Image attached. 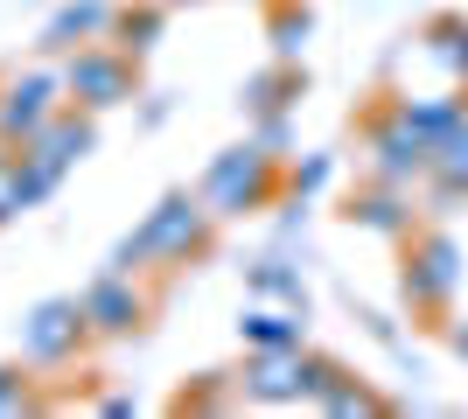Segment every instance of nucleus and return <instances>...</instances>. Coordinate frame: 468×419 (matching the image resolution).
Wrapping results in <instances>:
<instances>
[{
  "instance_id": "f257e3e1",
  "label": "nucleus",
  "mask_w": 468,
  "mask_h": 419,
  "mask_svg": "<svg viewBox=\"0 0 468 419\" xmlns=\"http://www.w3.org/2000/svg\"><path fill=\"white\" fill-rule=\"evenodd\" d=\"M210 203L189 196V189H176V196H161L154 210H147V224H140L133 238L112 252V273H140L147 259L161 266H189L196 252H210Z\"/></svg>"
},
{
  "instance_id": "f03ea898",
  "label": "nucleus",
  "mask_w": 468,
  "mask_h": 419,
  "mask_svg": "<svg viewBox=\"0 0 468 419\" xmlns=\"http://www.w3.org/2000/svg\"><path fill=\"white\" fill-rule=\"evenodd\" d=\"M196 196L210 203V217H252V210H266V203L280 196V168L259 140H245V147H231V154H217L210 168H203V189H196Z\"/></svg>"
},
{
  "instance_id": "7ed1b4c3",
  "label": "nucleus",
  "mask_w": 468,
  "mask_h": 419,
  "mask_svg": "<svg viewBox=\"0 0 468 419\" xmlns=\"http://www.w3.org/2000/svg\"><path fill=\"white\" fill-rule=\"evenodd\" d=\"M140 91V57H126L119 42H78L63 49V99L84 112H112Z\"/></svg>"
},
{
  "instance_id": "20e7f679",
  "label": "nucleus",
  "mask_w": 468,
  "mask_h": 419,
  "mask_svg": "<svg viewBox=\"0 0 468 419\" xmlns=\"http://www.w3.org/2000/svg\"><path fill=\"white\" fill-rule=\"evenodd\" d=\"M335 371H343L335 357H308L301 342H287V350H252L245 371H238V392L259 399V405H293V399H314Z\"/></svg>"
},
{
  "instance_id": "39448f33",
  "label": "nucleus",
  "mask_w": 468,
  "mask_h": 419,
  "mask_svg": "<svg viewBox=\"0 0 468 419\" xmlns=\"http://www.w3.org/2000/svg\"><path fill=\"white\" fill-rule=\"evenodd\" d=\"M84 342H91V321H84V300L78 294L36 300L28 321H21V357L36 363V371H63V363H78Z\"/></svg>"
},
{
  "instance_id": "423d86ee",
  "label": "nucleus",
  "mask_w": 468,
  "mask_h": 419,
  "mask_svg": "<svg viewBox=\"0 0 468 419\" xmlns=\"http://www.w3.org/2000/svg\"><path fill=\"white\" fill-rule=\"evenodd\" d=\"M462 287V245L448 231H412L406 238V300L420 315H441Z\"/></svg>"
},
{
  "instance_id": "0eeeda50",
  "label": "nucleus",
  "mask_w": 468,
  "mask_h": 419,
  "mask_svg": "<svg viewBox=\"0 0 468 419\" xmlns=\"http://www.w3.org/2000/svg\"><path fill=\"white\" fill-rule=\"evenodd\" d=\"M364 154H371V182L412 189V182L427 175V154H433V147L406 126L399 105H385V112H371V126H364Z\"/></svg>"
},
{
  "instance_id": "6e6552de",
  "label": "nucleus",
  "mask_w": 468,
  "mask_h": 419,
  "mask_svg": "<svg viewBox=\"0 0 468 419\" xmlns=\"http://www.w3.org/2000/svg\"><path fill=\"white\" fill-rule=\"evenodd\" d=\"M57 105H70L63 99V70H15V78L0 84V133L7 140H36Z\"/></svg>"
},
{
  "instance_id": "1a4fd4ad",
  "label": "nucleus",
  "mask_w": 468,
  "mask_h": 419,
  "mask_svg": "<svg viewBox=\"0 0 468 419\" xmlns=\"http://www.w3.org/2000/svg\"><path fill=\"white\" fill-rule=\"evenodd\" d=\"M84 321H91V336H140V329H147V315H154V308H147V294H140L133 287V273H98L91 287H84Z\"/></svg>"
},
{
  "instance_id": "9d476101",
  "label": "nucleus",
  "mask_w": 468,
  "mask_h": 419,
  "mask_svg": "<svg viewBox=\"0 0 468 419\" xmlns=\"http://www.w3.org/2000/svg\"><path fill=\"white\" fill-rule=\"evenodd\" d=\"M21 147H28V154H42V161H57L63 175H70V168L98 147V112H84V105H57V112H49V126H42L36 140H21Z\"/></svg>"
},
{
  "instance_id": "9b49d317",
  "label": "nucleus",
  "mask_w": 468,
  "mask_h": 419,
  "mask_svg": "<svg viewBox=\"0 0 468 419\" xmlns=\"http://www.w3.org/2000/svg\"><path fill=\"white\" fill-rule=\"evenodd\" d=\"M112 36V0H63L57 15L42 21V49H78V42H105Z\"/></svg>"
},
{
  "instance_id": "f8f14e48",
  "label": "nucleus",
  "mask_w": 468,
  "mask_h": 419,
  "mask_svg": "<svg viewBox=\"0 0 468 419\" xmlns=\"http://www.w3.org/2000/svg\"><path fill=\"white\" fill-rule=\"evenodd\" d=\"M343 217L364 224V231H378V238H412V231H420V224H412L406 189H391V182H371V189H356Z\"/></svg>"
},
{
  "instance_id": "ddd939ff",
  "label": "nucleus",
  "mask_w": 468,
  "mask_h": 419,
  "mask_svg": "<svg viewBox=\"0 0 468 419\" xmlns=\"http://www.w3.org/2000/svg\"><path fill=\"white\" fill-rule=\"evenodd\" d=\"M161 28H168V7H161V0H119L112 7V36L105 42H119L126 57H147V49L161 42Z\"/></svg>"
},
{
  "instance_id": "4468645a",
  "label": "nucleus",
  "mask_w": 468,
  "mask_h": 419,
  "mask_svg": "<svg viewBox=\"0 0 468 419\" xmlns=\"http://www.w3.org/2000/svg\"><path fill=\"white\" fill-rule=\"evenodd\" d=\"M427 175H433V196L441 203H468V120L454 126L448 140H433Z\"/></svg>"
},
{
  "instance_id": "2eb2a0df",
  "label": "nucleus",
  "mask_w": 468,
  "mask_h": 419,
  "mask_svg": "<svg viewBox=\"0 0 468 419\" xmlns=\"http://www.w3.org/2000/svg\"><path fill=\"white\" fill-rule=\"evenodd\" d=\"M420 49L448 70V84H468V15H433L420 28Z\"/></svg>"
},
{
  "instance_id": "dca6fc26",
  "label": "nucleus",
  "mask_w": 468,
  "mask_h": 419,
  "mask_svg": "<svg viewBox=\"0 0 468 419\" xmlns=\"http://www.w3.org/2000/svg\"><path fill=\"white\" fill-rule=\"evenodd\" d=\"M301 70H293V63H273V70H259L252 84H245V112H252V120H273V112H287L293 99H301Z\"/></svg>"
},
{
  "instance_id": "f3484780",
  "label": "nucleus",
  "mask_w": 468,
  "mask_h": 419,
  "mask_svg": "<svg viewBox=\"0 0 468 419\" xmlns=\"http://www.w3.org/2000/svg\"><path fill=\"white\" fill-rule=\"evenodd\" d=\"M399 112H406V126L427 140V147H433V140H448L454 126L468 120V105H462V99H399Z\"/></svg>"
},
{
  "instance_id": "a211bd4d",
  "label": "nucleus",
  "mask_w": 468,
  "mask_h": 419,
  "mask_svg": "<svg viewBox=\"0 0 468 419\" xmlns=\"http://www.w3.org/2000/svg\"><path fill=\"white\" fill-rule=\"evenodd\" d=\"M238 336H245V350H287V342H301V308H252V315L238 321Z\"/></svg>"
},
{
  "instance_id": "6ab92c4d",
  "label": "nucleus",
  "mask_w": 468,
  "mask_h": 419,
  "mask_svg": "<svg viewBox=\"0 0 468 419\" xmlns=\"http://www.w3.org/2000/svg\"><path fill=\"white\" fill-rule=\"evenodd\" d=\"M245 287H252L259 300H287V308H308V287H301V273H293L287 259H259V266H245Z\"/></svg>"
},
{
  "instance_id": "aec40b11",
  "label": "nucleus",
  "mask_w": 468,
  "mask_h": 419,
  "mask_svg": "<svg viewBox=\"0 0 468 419\" xmlns=\"http://www.w3.org/2000/svg\"><path fill=\"white\" fill-rule=\"evenodd\" d=\"M314 405H322V413H385V399H378L371 384H356L350 371H335V378L314 392Z\"/></svg>"
},
{
  "instance_id": "412c9836",
  "label": "nucleus",
  "mask_w": 468,
  "mask_h": 419,
  "mask_svg": "<svg viewBox=\"0 0 468 419\" xmlns=\"http://www.w3.org/2000/svg\"><path fill=\"white\" fill-rule=\"evenodd\" d=\"M308 28H314V15L301 7V0H273V57H280V63H293V57H301Z\"/></svg>"
},
{
  "instance_id": "4be33fe9",
  "label": "nucleus",
  "mask_w": 468,
  "mask_h": 419,
  "mask_svg": "<svg viewBox=\"0 0 468 419\" xmlns=\"http://www.w3.org/2000/svg\"><path fill=\"white\" fill-rule=\"evenodd\" d=\"M28 203H21V140L0 133V224H15Z\"/></svg>"
},
{
  "instance_id": "5701e85b",
  "label": "nucleus",
  "mask_w": 468,
  "mask_h": 419,
  "mask_svg": "<svg viewBox=\"0 0 468 419\" xmlns=\"http://www.w3.org/2000/svg\"><path fill=\"white\" fill-rule=\"evenodd\" d=\"M322 182H329V154H308L301 168H287V175H280V189H287L293 203H308V196H322Z\"/></svg>"
},
{
  "instance_id": "b1692460",
  "label": "nucleus",
  "mask_w": 468,
  "mask_h": 419,
  "mask_svg": "<svg viewBox=\"0 0 468 419\" xmlns=\"http://www.w3.org/2000/svg\"><path fill=\"white\" fill-rule=\"evenodd\" d=\"M28 405H36V399H28V378H21L15 363H0V419L28 413Z\"/></svg>"
},
{
  "instance_id": "393cba45",
  "label": "nucleus",
  "mask_w": 468,
  "mask_h": 419,
  "mask_svg": "<svg viewBox=\"0 0 468 419\" xmlns=\"http://www.w3.org/2000/svg\"><path fill=\"white\" fill-rule=\"evenodd\" d=\"M448 342H454V357L468 363V321H448Z\"/></svg>"
},
{
  "instance_id": "a878e982",
  "label": "nucleus",
  "mask_w": 468,
  "mask_h": 419,
  "mask_svg": "<svg viewBox=\"0 0 468 419\" xmlns=\"http://www.w3.org/2000/svg\"><path fill=\"white\" fill-rule=\"evenodd\" d=\"M161 7H168V15H176V7H203V0H161Z\"/></svg>"
}]
</instances>
